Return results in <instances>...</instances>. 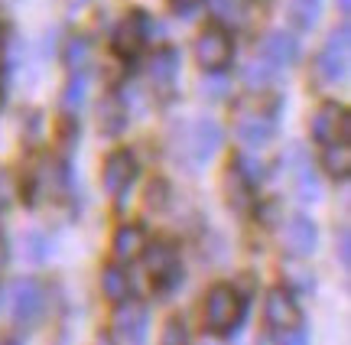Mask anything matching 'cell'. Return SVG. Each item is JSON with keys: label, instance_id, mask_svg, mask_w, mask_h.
<instances>
[{"label": "cell", "instance_id": "1", "mask_svg": "<svg viewBox=\"0 0 351 345\" xmlns=\"http://www.w3.org/2000/svg\"><path fill=\"white\" fill-rule=\"evenodd\" d=\"M244 320V296L231 283H215L205 296V326L215 335H231Z\"/></svg>", "mask_w": 351, "mask_h": 345}, {"label": "cell", "instance_id": "2", "mask_svg": "<svg viewBox=\"0 0 351 345\" xmlns=\"http://www.w3.org/2000/svg\"><path fill=\"white\" fill-rule=\"evenodd\" d=\"M221 147V128L212 117H195L182 128V143H179V156L189 169L205 167Z\"/></svg>", "mask_w": 351, "mask_h": 345}, {"label": "cell", "instance_id": "3", "mask_svg": "<svg viewBox=\"0 0 351 345\" xmlns=\"http://www.w3.org/2000/svg\"><path fill=\"white\" fill-rule=\"evenodd\" d=\"M348 59H351V33H348V26H341V29H335L326 39V46L315 56V75L322 78V82H328V85L341 82L345 72H348Z\"/></svg>", "mask_w": 351, "mask_h": 345}, {"label": "cell", "instance_id": "4", "mask_svg": "<svg viewBox=\"0 0 351 345\" xmlns=\"http://www.w3.org/2000/svg\"><path fill=\"white\" fill-rule=\"evenodd\" d=\"M10 313L20 326H36L46 313V290L33 277H23L10 287Z\"/></svg>", "mask_w": 351, "mask_h": 345}, {"label": "cell", "instance_id": "5", "mask_svg": "<svg viewBox=\"0 0 351 345\" xmlns=\"http://www.w3.org/2000/svg\"><path fill=\"white\" fill-rule=\"evenodd\" d=\"M231 56H234V43H231V33H228L225 26L202 29V36L195 39V59H199V65L205 72H221V69H228Z\"/></svg>", "mask_w": 351, "mask_h": 345}, {"label": "cell", "instance_id": "6", "mask_svg": "<svg viewBox=\"0 0 351 345\" xmlns=\"http://www.w3.org/2000/svg\"><path fill=\"white\" fill-rule=\"evenodd\" d=\"M313 137L322 147L326 143H339V141H348L351 137V117L348 111L335 102H326L313 117Z\"/></svg>", "mask_w": 351, "mask_h": 345}, {"label": "cell", "instance_id": "7", "mask_svg": "<svg viewBox=\"0 0 351 345\" xmlns=\"http://www.w3.org/2000/svg\"><path fill=\"white\" fill-rule=\"evenodd\" d=\"M147 36H150V23H147V16H143L140 10H130L121 23L114 26V52H117V56H124V59H134V56L143 49Z\"/></svg>", "mask_w": 351, "mask_h": 345}, {"label": "cell", "instance_id": "8", "mask_svg": "<svg viewBox=\"0 0 351 345\" xmlns=\"http://www.w3.org/2000/svg\"><path fill=\"white\" fill-rule=\"evenodd\" d=\"M263 316H267V322H270L274 333H287V329H296V326H300V307H296L293 294L283 290V287H276V290L267 294Z\"/></svg>", "mask_w": 351, "mask_h": 345}, {"label": "cell", "instance_id": "9", "mask_svg": "<svg viewBox=\"0 0 351 345\" xmlns=\"http://www.w3.org/2000/svg\"><path fill=\"white\" fill-rule=\"evenodd\" d=\"M114 335L121 345H143V335H147V309L140 303H130L127 300L124 307L114 313Z\"/></svg>", "mask_w": 351, "mask_h": 345}, {"label": "cell", "instance_id": "10", "mask_svg": "<svg viewBox=\"0 0 351 345\" xmlns=\"http://www.w3.org/2000/svg\"><path fill=\"white\" fill-rule=\"evenodd\" d=\"M137 179V160L127 154V150H114L104 160V189L111 195H124Z\"/></svg>", "mask_w": 351, "mask_h": 345}, {"label": "cell", "instance_id": "11", "mask_svg": "<svg viewBox=\"0 0 351 345\" xmlns=\"http://www.w3.org/2000/svg\"><path fill=\"white\" fill-rule=\"evenodd\" d=\"M287 251L296 257H309L315 251V241H319V231H315V222L306 215H293L287 222Z\"/></svg>", "mask_w": 351, "mask_h": 345}, {"label": "cell", "instance_id": "12", "mask_svg": "<svg viewBox=\"0 0 351 345\" xmlns=\"http://www.w3.org/2000/svg\"><path fill=\"white\" fill-rule=\"evenodd\" d=\"M150 274L156 287H173L176 281H182V267H179V257L169 244H153L150 251Z\"/></svg>", "mask_w": 351, "mask_h": 345}, {"label": "cell", "instance_id": "13", "mask_svg": "<svg viewBox=\"0 0 351 345\" xmlns=\"http://www.w3.org/2000/svg\"><path fill=\"white\" fill-rule=\"evenodd\" d=\"M276 134V124L270 115H241L238 117V141L244 147H263Z\"/></svg>", "mask_w": 351, "mask_h": 345}, {"label": "cell", "instance_id": "14", "mask_svg": "<svg viewBox=\"0 0 351 345\" xmlns=\"http://www.w3.org/2000/svg\"><path fill=\"white\" fill-rule=\"evenodd\" d=\"M176 75H179V56L176 52H160V56H153L150 69H147V78H150V88L156 95H169L176 85Z\"/></svg>", "mask_w": 351, "mask_h": 345}, {"label": "cell", "instance_id": "15", "mask_svg": "<svg viewBox=\"0 0 351 345\" xmlns=\"http://www.w3.org/2000/svg\"><path fill=\"white\" fill-rule=\"evenodd\" d=\"M147 231L140 228V225H121V228L114 231V257L117 261H137L143 251H147Z\"/></svg>", "mask_w": 351, "mask_h": 345}, {"label": "cell", "instance_id": "16", "mask_svg": "<svg viewBox=\"0 0 351 345\" xmlns=\"http://www.w3.org/2000/svg\"><path fill=\"white\" fill-rule=\"evenodd\" d=\"M263 59L270 65H293L300 59V43L296 36H289V33H270V36L263 39Z\"/></svg>", "mask_w": 351, "mask_h": 345}, {"label": "cell", "instance_id": "17", "mask_svg": "<svg viewBox=\"0 0 351 345\" xmlns=\"http://www.w3.org/2000/svg\"><path fill=\"white\" fill-rule=\"evenodd\" d=\"M212 16L225 29H244L251 20V0H208Z\"/></svg>", "mask_w": 351, "mask_h": 345}, {"label": "cell", "instance_id": "18", "mask_svg": "<svg viewBox=\"0 0 351 345\" xmlns=\"http://www.w3.org/2000/svg\"><path fill=\"white\" fill-rule=\"evenodd\" d=\"M322 167L332 179H348L351 173V147L348 141H339V143H326V156H322Z\"/></svg>", "mask_w": 351, "mask_h": 345}, {"label": "cell", "instance_id": "19", "mask_svg": "<svg viewBox=\"0 0 351 345\" xmlns=\"http://www.w3.org/2000/svg\"><path fill=\"white\" fill-rule=\"evenodd\" d=\"M98 124L104 134H121L127 124V104L117 95H108L98 108Z\"/></svg>", "mask_w": 351, "mask_h": 345}, {"label": "cell", "instance_id": "20", "mask_svg": "<svg viewBox=\"0 0 351 345\" xmlns=\"http://www.w3.org/2000/svg\"><path fill=\"white\" fill-rule=\"evenodd\" d=\"M101 290H104V296L108 300H114V303H124L127 296H130V277H127V270L121 267H104V274H101Z\"/></svg>", "mask_w": 351, "mask_h": 345}, {"label": "cell", "instance_id": "21", "mask_svg": "<svg viewBox=\"0 0 351 345\" xmlns=\"http://www.w3.org/2000/svg\"><path fill=\"white\" fill-rule=\"evenodd\" d=\"M319 10H322V0H289V20L300 29H313L319 23Z\"/></svg>", "mask_w": 351, "mask_h": 345}, {"label": "cell", "instance_id": "22", "mask_svg": "<svg viewBox=\"0 0 351 345\" xmlns=\"http://www.w3.org/2000/svg\"><path fill=\"white\" fill-rule=\"evenodd\" d=\"M85 95H88V75L85 72H72L69 85H65V95H62V108L65 111H78L85 104Z\"/></svg>", "mask_w": 351, "mask_h": 345}, {"label": "cell", "instance_id": "23", "mask_svg": "<svg viewBox=\"0 0 351 345\" xmlns=\"http://www.w3.org/2000/svg\"><path fill=\"white\" fill-rule=\"evenodd\" d=\"M293 176H296V189H300V199L302 202H309V199H319V179H315V173L309 169V163L306 160H300L296 167H293Z\"/></svg>", "mask_w": 351, "mask_h": 345}, {"label": "cell", "instance_id": "24", "mask_svg": "<svg viewBox=\"0 0 351 345\" xmlns=\"http://www.w3.org/2000/svg\"><path fill=\"white\" fill-rule=\"evenodd\" d=\"M274 69H276V65H270L267 59H261V62L254 59V62L247 65V69H244V85H247L251 91L267 88V85L274 82Z\"/></svg>", "mask_w": 351, "mask_h": 345}, {"label": "cell", "instance_id": "25", "mask_svg": "<svg viewBox=\"0 0 351 345\" xmlns=\"http://www.w3.org/2000/svg\"><path fill=\"white\" fill-rule=\"evenodd\" d=\"M88 59H91V46H88V39L85 36L69 39V46H65V62H69V69H72V72H85Z\"/></svg>", "mask_w": 351, "mask_h": 345}, {"label": "cell", "instance_id": "26", "mask_svg": "<svg viewBox=\"0 0 351 345\" xmlns=\"http://www.w3.org/2000/svg\"><path fill=\"white\" fill-rule=\"evenodd\" d=\"M160 345H192V342H189V329H186V322L179 320V316H173V320H169V322L163 326Z\"/></svg>", "mask_w": 351, "mask_h": 345}, {"label": "cell", "instance_id": "27", "mask_svg": "<svg viewBox=\"0 0 351 345\" xmlns=\"http://www.w3.org/2000/svg\"><path fill=\"white\" fill-rule=\"evenodd\" d=\"M16 192H20L16 176H13V173H7V169H0V209H7V205L16 199Z\"/></svg>", "mask_w": 351, "mask_h": 345}, {"label": "cell", "instance_id": "28", "mask_svg": "<svg viewBox=\"0 0 351 345\" xmlns=\"http://www.w3.org/2000/svg\"><path fill=\"white\" fill-rule=\"evenodd\" d=\"M276 345H309V333L302 326L287 329V333H276Z\"/></svg>", "mask_w": 351, "mask_h": 345}, {"label": "cell", "instance_id": "29", "mask_svg": "<svg viewBox=\"0 0 351 345\" xmlns=\"http://www.w3.org/2000/svg\"><path fill=\"white\" fill-rule=\"evenodd\" d=\"M166 199H169V195H166V182H160V179L150 182V189H147V202H150L153 209H163Z\"/></svg>", "mask_w": 351, "mask_h": 345}, {"label": "cell", "instance_id": "30", "mask_svg": "<svg viewBox=\"0 0 351 345\" xmlns=\"http://www.w3.org/2000/svg\"><path fill=\"white\" fill-rule=\"evenodd\" d=\"M339 254H341V264L348 267L351 264V235H348V228L339 231Z\"/></svg>", "mask_w": 351, "mask_h": 345}, {"label": "cell", "instance_id": "31", "mask_svg": "<svg viewBox=\"0 0 351 345\" xmlns=\"http://www.w3.org/2000/svg\"><path fill=\"white\" fill-rule=\"evenodd\" d=\"M29 244H33V248H29V251H33V257L46 254V248H43V244H46V238H43V235H36V231H33V235H29Z\"/></svg>", "mask_w": 351, "mask_h": 345}, {"label": "cell", "instance_id": "32", "mask_svg": "<svg viewBox=\"0 0 351 345\" xmlns=\"http://www.w3.org/2000/svg\"><path fill=\"white\" fill-rule=\"evenodd\" d=\"M169 3H173L179 13H192L195 7H199V0H169Z\"/></svg>", "mask_w": 351, "mask_h": 345}, {"label": "cell", "instance_id": "33", "mask_svg": "<svg viewBox=\"0 0 351 345\" xmlns=\"http://www.w3.org/2000/svg\"><path fill=\"white\" fill-rule=\"evenodd\" d=\"M339 10H341V16L348 20V13H351V0H339Z\"/></svg>", "mask_w": 351, "mask_h": 345}, {"label": "cell", "instance_id": "34", "mask_svg": "<svg viewBox=\"0 0 351 345\" xmlns=\"http://www.w3.org/2000/svg\"><path fill=\"white\" fill-rule=\"evenodd\" d=\"M7 264V244H3V238H0V267Z\"/></svg>", "mask_w": 351, "mask_h": 345}, {"label": "cell", "instance_id": "35", "mask_svg": "<svg viewBox=\"0 0 351 345\" xmlns=\"http://www.w3.org/2000/svg\"><path fill=\"white\" fill-rule=\"evenodd\" d=\"M3 345H16V342H13V339H7V342H3Z\"/></svg>", "mask_w": 351, "mask_h": 345}, {"label": "cell", "instance_id": "36", "mask_svg": "<svg viewBox=\"0 0 351 345\" xmlns=\"http://www.w3.org/2000/svg\"><path fill=\"white\" fill-rule=\"evenodd\" d=\"M101 345H111V342H101Z\"/></svg>", "mask_w": 351, "mask_h": 345}]
</instances>
